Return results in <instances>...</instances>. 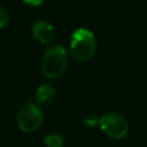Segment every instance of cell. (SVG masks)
<instances>
[{"label": "cell", "instance_id": "8", "mask_svg": "<svg viewBox=\"0 0 147 147\" xmlns=\"http://www.w3.org/2000/svg\"><path fill=\"white\" fill-rule=\"evenodd\" d=\"M84 123L88 127H95L100 125V118L95 114H87L84 118Z\"/></svg>", "mask_w": 147, "mask_h": 147}, {"label": "cell", "instance_id": "7", "mask_svg": "<svg viewBox=\"0 0 147 147\" xmlns=\"http://www.w3.org/2000/svg\"><path fill=\"white\" fill-rule=\"evenodd\" d=\"M63 138L57 133H51L44 138L46 147H63Z\"/></svg>", "mask_w": 147, "mask_h": 147}, {"label": "cell", "instance_id": "1", "mask_svg": "<svg viewBox=\"0 0 147 147\" xmlns=\"http://www.w3.org/2000/svg\"><path fill=\"white\" fill-rule=\"evenodd\" d=\"M68 52L60 45L54 44L46 48L41 59V70L45 76L54 78L60 76L68 65Z\"/></svg>", "mask_w": 147, "mask_h": 147}, {"label": "cell", "instance_id": "4", "mask_svg": "<svg viewBox=\"0 0 147 147\" xmlns=\"http://www.w3.org/2000/svg\"><path fill=\"white\" fill-rule=\"evenodd\" d=\"M44 114L39 106L29 102L21 108L16 116V123L20 130L30 133L36 131L42 123Z\"/></svg>", "mask_w": 147, "mask_h": 147}, {"label": "cell", "instance_id": "5", "mask_svg": "<svg viewBox=\"0 0 147 147\" xmlns=\"http://www.w3.org/2000/svg\"><path fill=\"white\" fill-rule=\"evenodd\" d=\"M32 34L41 42H49L54 38V28L49 22L39 20L32 25Z\"/></svg>", "mask_w": 147, "mask_h": 147}, {"label": "cell", "instance_id": "9", "mask_svg": "<svg viewBox=\"0 0 147 147\" xmlns=\"http://www.w3.org/2000/svg\"><path fill=\"white\" fill-rule=\"evenodd\" d=\"M9 21V15L8 11L0 5V29H2Z\"/></svg>", "mask_w": 147, "mask_h": 147}, {"label": "cell", "instance_id": "10", "mask_svg": "<svg viewBox=\"0 0 147 147\" xmlns=\"http://www.w3.org/2000/svg\"><path fill=\"white\" fill-rule=\"evenodd\" d=\"M42 1H44V0H23V2H25V3L30 5V6H38V5H40Z\"/></svg>", "mask_w": 147, "mask_h": 147}, {"label": "cell", "instance_id": "2", "mask_svg": "<svg viewBox=\"0 0 147 147\" xmlns=\"http://www.w3.org/2000/svg\"><path fill=\"white\" fill-rule=\"evenodd\" d=\"M96 48L95 37L92 31L86 28H78L71 33L70 38V52L78 61L90 60Z\"/></svg>", "mask_w": 147, "mask_h": 147}, {"label": "cell", "instance_id": "6", "mask_svg": "<svg viewBox=\"0 0 147 147\" xmlns=\"http://www.w3.org/2000/svg\"><path fill=\"white\" fill-rule=\"evenodd\" d=\"M55 98V88L52 84L44 83L37 87L36 100L39 103H49Z\"/></svg>", "mask_w": 147, "mask_h": 147}, {"label": "cell", "instance_id": "3", "mask_svg": "<svg viewBox=\"0 0 147 147\" xmlns=\"http://www.w3.org/2000/svg\"><path fill=\"white\" fill-rule=\"evenodd\" d=\"M100 129L101 131L109 137L110 139L119 140L123 139L129 131V123L127 121L118 113L109 111L106 113L100 118Z\"/></svg>", "mask_w": 147, "mask_h": 147}]
</instances>
